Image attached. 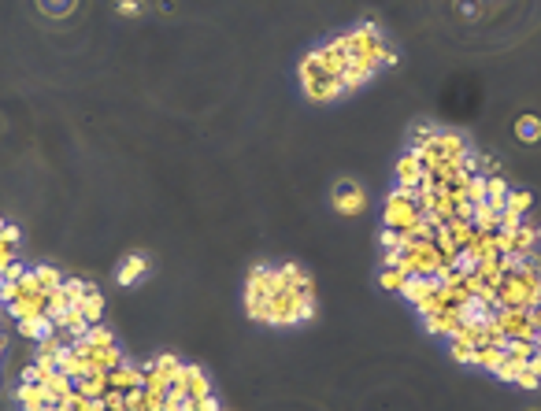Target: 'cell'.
<instances>
[{
  "label": "cell",
  "instance_id": "obj_1",
  "mask_svg": "<svg viewBox=\"0 0 541 411\" xmlns=\"http://www.w3.org/2000/svg\"><path fill=\"white\" fill-rule=\"evenodd\" d=\"M401 267L408 274H437V267H445V259H441L434 241H419V244H404L401 249Z\"/></svg>",
  "mask_w": 541,
  "mask_h": 411
},
{
  "label": "cell",
  "instance_id": "obj_2",
  "mask_svg": "<svg viewBox=\"0 0 541 411\" xmlns=\"http://www.w3.org/2000/svg\"><path fill=\"white\" fill-rule=\"evenodd\" d=\"M8 308V315L15 319V322H23V319H34V315H45V308H48V293L41 289V293H23V297H15L11 304H4Z\"/></svg>",
  "mask_w": 541,
  "mask_h": 411
},
{
  "label": "cell",
  "instance_id": "obj_3",
  "mask_svg": "<svg viewBox=\"0 0 541 411\" xmlns=\"http://www.w3.org/2000/svg\"><path fill=\"white\" fill-rule=\"evenodd\" d=\"M441 282H437V278L434 274H408L404 278V286H401V297L408 300V304H423V300H430L434 297V289H437Z\"/></svg>",
  "mask_w": 541,
  "mask_h": 411
},
{
  "label": "cell",
  "instance_id": "obj_4",
  "mask_svg": "<svg viewBox=\"0 0 541 411\" xmlns=\"http://www.w3.org/2000/svg\"><path fill=\"white\" fill-rule=\"evenodd\" d=\"M364 201H367L364 189L352 186V182H345V186L338 189V196H334V208L341 211V215H356V211H364Z\"/></svg>",
  "mask_w": 541,
  "mask_h": 411
},
{
  "label": "cell",
  "instance_id": "obj_5",
  "mask_svg": "<svg viewBox=\"0 0 541 411\" xmlns=\"http://www.w3.org/2000/svg\"><path fill=\"white\" fill-rule=\"evenodd\" d=\"M15 400H19V407L23 411H45L48 404V393H45V385H30V382H23L19 389H15Z\"/></svg>",
  "mask_w": 541,
  "mask_h": 411
},
{
  "label": "cell",
  "instance_id": "obj_6",
  "mask_svg": "<svg viewBox=\"0 0 541 411\" xmlns=\"http://www.w3.org/2000/svg\"><path fill=\"white\" fill-rule=\"evenodd\" d=\"M301 86L311 101H334V96L345 93L341 89V78H311V81H301Z\"/></svg>",
  "mask_w": 541,
  "mask_h": 411
},
{
  "label": "cell",
  "instance_id": "obj_7",
  "mask_svg": "<svg viewBox=\"0 0 541 411\" xmlns=\"http://www.w3.org/2000/svg\"><path fill=\"white\" fill-rule=\"evenodd\" d=\"M41 385H45V393H48V400L56 404V400H67L71 393H74V378H71V374H63V371L56 367V371L48 374V378H45Z\"/></svg>",
  "mask_w": 541,
  "mask_h": 411
},
{
  "label": "cell",
  "instance_id": "obj_8",
  "mask_svg": "<svg viewBox=\"0 0 541 411\" xmlns=\"http://www.w3.org/2000/svg\"><path fill=\"white\" fill-rule=\"evenodd\" d=\"M423 174H426V167H423V159H419L415 152L401 156V163H397V178H401V186H419V182H423Z\"/></svg>",
  "mask_w": 541,
  "mask_h": 411
},
{
  "label": "cell",
  "instance_id": "obj_9",
  "mask_svg": "<svg viewBox=\"0 0 541 411\" xmlns=\"http://www.w3.org/2000/svg\"><path fill=\"white\" fill-rule=\"evenodd\" d=\"M474 230H482V234H497V223H501V208H493L489 201L474 204V215H471Z\"/></svg>",
  "mask_w": 541,
  "mask_h": 411
},
{
  "label": "cell",
  "instance_id": "obj_10",
  "mask_svg": "<svg viewBox=\"0 0 541 411\" xmlns=\"http://www.w3.org/2000/svg\"><path fill=\"white\" fill-rule=\"evenodd\" d=\"M145 271H149V259H145L141 252H130L123 259V267H119V286H134Z\"/></svg>",
  "mask_w": 541,
  "mask_h": 411
},
{
  "label": "cell",
  "instance_id": "obj_11",
  "mask_svg": "<svg viewBox=\"0 0 541 411\" xmlns=\"http://www.w3.org/2000/svg\"><path fill=\"white\" fill-rule=\"evenodd\" d=\"M74 308L89 319V326H93V322H101V315H104V297H101V289L89 286V289H86V297H82Z\"/></svg>",
  "mask_w": 541,
  "mask_h": 411
},
{
  "label": "cell",
  "instance_id": "obj_12",
  "mask_svg": "<svg viewBox=\"0 0 541 411\" xmlns=\"http://www.w3.org/2000/svg\"><path fill=\"white\" fill-rule=\"evenodd\" d=\"M19 334H23V337H34V341H45L48 334H56V319H48V315L23 319V322H19Z\"/></svg>",
  "mask_w": 541,
  "mask_h": 411
},
{
  "label": "cell",
  "instance_id": "obj_13",
  "mask_svg": "<svg viewBox=\"0 0 541 411\" xmlns=\"http://www.w3.org/2000/svg\"><path fill=\"white\" fill-rule=\"evenodd\" d=\"M186 393L196 400V397H208L211 393V382H208V374L204 367H196V364H186Z\"/></svg>",
  "mask_w": 541,
  "mask_h": 411
},
{
  "label": "cell",
  "instance_id": "obj_14",
  "mask_svg": "<svg viewBox=\"0 0 541 411\" xmlns=\"http://www.w3.org/2000/svg\"><path fill=\"white\" fill-rule=\"evenodd\" d=\"M504 349H497V344H479V349H474V359H471V364H479L482 371H493L497 374V367L504 364Z\"/></svg>",
  "mask_w": 541,
  "mask_h": 411
},
{
  "label": "cell",
  "instance_id": "obj_15",
  "mask_svg": "<svg viewBox=\"0 0 541 411\" xmlns=\"http://www.w3.org/2000/svg\"><path fill=\"white\" fill-rule=\"evenodd\" d=\"M60 371H63V374H71L74 382H78V378H86V359H82V356L71 349V344H67V349L60 352Z\"/></svg>",
  "mask_w": 541,
  "mask_h": 411
},
{
  "label": "cell",
  "instance_id": "obj_16",
  "mask_svg": "<svg viewBox=\"0 0 541 411\" xmlns=\"http://www.w3.org/2000/svg\"><path fill=\"white\" fill-rule=\"evenodd\" d=\"M537 382H541V367L534 364V359H527V364H523V371L515 374L512 385H519V389H537Z\"/></svg>",
  "mask_w": 541,
  "mask_h": 411
},
{
  "label": "cell",
  "instance_id": "obj_17",
  "mask_svg": "<svg viewBox=\"0 0 541 411\" xmlns=\"http://www.w3.org/2000/svg\"><path fill=\"white\" fill-rule=\"evenodd\" d=\"M67 308H71V300H67V293H63V286L60 289H48V308H45L48 319H60Z\"/></svg>",
  "mask_w": 541,
  "mask_h": 411
},
{
  "label": "cell",
  "instance_id": "obj_18",
  "mask_svg": "<svg viewBox=\"0 0 541 411\" xmlns=\"http://www.w3.org/2000/svg\"><path fill=\"white\" fill-rule=\"evenodd\" d=\"M34 274H38V282H41V289H45V293L63 286V274H60L56 267H48V263H38V267H34Z\"/></svg>",
  "mask_w": 541,
  "mask_h": 411
},
{
  "label": "cell",
  "instance_id": "obj_19",
  "mask_svg": "<svg viewBox=\"0 0 541 411\" xmlns=\"http://www.w3.org/2000/svg\"><path fill=\"white\" fill-rule=\"evenodd\" d=\"M404 278H408V271H404V267H386V271L379 274V286H382V289H389V293H401Z\"/></svg>",
  "mask_w": 541,
  "mask_h": 411
},
{
  "label": "cell",
  "instance_id": "obj_20",
  "mask_svg": "<svg viewBox=\"0 0 541 411\" xmlns=\"http://www.w3.org/2000/svg\"><path fill=\"white\" fill-rule=\"evenodd\" d=\"M86 341L93 344V349H108V344H116V334H111L108 326L93 322V326H89V334H86Z\"/></svg>",
  "mask_w": 541,
  "mask_h": 411
},
{
  "label": "cell",
  "instance_id": "obj_21",
  "mask_svg": "<svg viewBox=\"0 0 541 411\" xmlns=\"http://www.w3.org/2000/svg\"><path fill=\"white\" fill-rule=\"evenodd\" d=\"M67 349V344H63V337H60V330L56 334H48L45 341H38V356H52L56 364H60V352Z\"/></svg>",
  "mask_w": 541,
  "mask_h": 411
},
{
  "label": "cell",
  "instance_id": "obj_22",
  "mask_svg": "<svg viewBox=\"0 0 541 411\" xmlns=\"http://www.w3.org/2000/svg\"><path fill=\"white\" fill-rule=\"evenodd\" d=\"M145 371V367H141ZM171 389V382L163 378L160 371H145V393H152V397H163V393Z\"/></svg>",
  "mask_w": 541,
  "mask_h": 411
},
{
  "label": "cell",
  "instance_id": "obj_23",
  "mask_svg": "<svg viewBox=\"0 0 541 411\" xmlns=\"http://www.w3.org/2000/svg\"><path fill=\"white\" fill-rule=\"evenodd\" d=\"M530 201H534V196H530L527 189H515V193H508V201H504V208H508V211H515V215H527V208H530Z\"/></svg>",
  "mask_w": 541,
  "mask_h": 411
},
{
  "label": "cell",
  "instance_id": "obj_24",
  "mask_svg": "<svg viewBox=\"0 0 541 411\" xmlns=\"http://www.w3.org/2000/svg\"><path fill=\"white\" fill-rule=\"evenodd\" d=\"M523 364H527V359H515V356H504V364L497 367V378H501V382H515V374L523 371Z\"/></svg>",
  "mask_w": 541,
  "mask_h": 411
},
{
  "label": "cell",
  "instance_id": "obj_25",
  "mask_svg": "<svg viewBox=\"0 0 541 411\" xmlns=\"http://www.w3.org/2000/svg\"><path fill=\"white\" fill-rule=\"evenodd\" d=\"M86 289H89V282H82V278H63V293H67L71 304H78L86 297Z\"/></svg>",
  "mask_w": 541,
  "mask_h": 411
},
{
  "label": "cell",
  "instance_id": "obj_26",
  "mask_svg": "<svg viewBox=\"0 0 541 411\" xmlns=\"http://www.w3.org/2000/svg\"><path fill=\"white\" fill-rule=\"evenodd\" d=\"M519 137L523 141H537L541 137V123L534 119V115H523V119H519Z\"/></svg>",
  "mask_w": 541,
  "mask_h": 411
},
{
  "label": "cell",
  "instance_id": "obj_27",
  "mask_svg": "<svg viewBox=\"0 0 541 411\" xmlns=\"http://www.w3.org/2000/svg\"><path fill=\"white\" fill-rule=\"evenodd\" d=\"M523 226V215H515V211H501V223H497V234H515V230Z\"/></svg>",
  "mask_w": 541,
  "mask_h": 411
},
{
  "label": "cell",
  "instance_id": "obj_28",
  "mask_svg": "<svg viewBox=\"0 0 541 411\" xmlns=\"http://www.w3.org/2000/svg\"><path fill=\"white\" fill-rule=\"evenodd\" d=\"M104 407L108 411H126V393L123 389H108L104 393Z\"/></svg>",
  "mask_w": 541,
  "mask_h": 411
},
{
  "label": "cell",
  "instance_id": "obj_29",
  "mask_svg": "<svg viewBox=\"0 0 541 411\" xmlns=\"http://www.w3.org/2000/svg\"><path fill=\"white\" fill-rule=\"evenodd\" d=\"M449 352H452V359H460V364H471L474 359V349L471 344H460V341H449Z\"/></svg>",
  "mask_w": 541,
  "mask_h": 411
},
{
  "label": "cell",
  "instance_id": "obj_30",
  "mask_svg": "<svg viewBox=\"0 0 541 411\" xmlns=\"http://www.w3.org/2000/svg\"><path fill=\"white\" fill-rule=\"evenodd\" d=\"M45 378H48V371H45V367H38V364L23 367V382H30V385H41Z\"/></svg>",
  "mask_w": 541,
  "mask_h": 411
},
{
  "label": "cell",
  "instance_id": "obj_31",
  "mask_svg": "<svg viewBox=\"0 0 541 411\" xmlns=\"http://www.w3.org/2000/svg\"><path fill=\"white\" fill-rule=\"evenodd\" d=\"M193 411H223V407L216 400V393H208V397H196L193 400Z\"/></svg>",
  "mask_w": 541,
  "mask_h": 411
},
{
  "label": "cell",
  "instance_id": "obj_32",
  "mask_svg": "<svg viewBox=\"0 0 541 411\" xmlns=\"http://www.w3.org/2000/svg\"><path fill=\"white\" fill-rule=\"evenodd\" d=\"M8 263H15V244H8L4 237H0V274H4Z\"/></svg>",
  "mask_w": 541,
  "mask_h": 411
},
{
  "label": "cell",
  "instance_id": "obj_33",
  "mask_svg": "<svg viewBox=\"0 0 541 411\" xmlns=\"http://www.w3.org/2000/svg\"><path fill=\"white\" fill-rule=\"evenodd\" d=\"M15 297H19V282H8L4 278V286H0V304H11Z\"/></svg>",
  "mask_w": 541,
  "mask_h": 411
},
{
  "label": "cell",
  "instance_id": "obj_34",
  "mask_svg": "<svg viewBox=\"0 0 541 411\" xmlns=\"http://www.w3.org/2000/svg\"><path fill=\"white\" fill-rule=\"evenodd\" d=\"M26 271H30L26 263H19V259H15V263H8V267H4V278H8V282H19V278H23Z\"/></svg>",
  "mask_w": 541,
  "mask_h": 411
},
{
  "label": "cell",
  "instance_id": "obj_35",
  "mask_svg": "<svg viewBox=\"0 0 541 411\" xmlns=\"http://www.w3.org/2000/svg\"><path fill=\"white\" fill-rule=\"evenodd\" d=\"M0 237H4L8 244H19V226H11V223H8V226H4V234H0Z\"/></svg>",
  "mask_w": 541,
  "mask_h": 411
},
{
  "label": "cell",
  "instance_id": "obj_36",
  "mask_svg": "<svg viewBox=\"0 0 541 411\" xmlns=\"http://www.w3.org/2000/svg\"><path fill=\"white\" fill-rule=\"evenodd\" d=\"M119 8H123V11H130V15H134V11H138L141 4H138V0H119Z\"/></svg>",
  "mask_w": 541,
  "mask_h": 411
},
{
  "label": "cell",
  "instance_id": "obj_37",
  "mask_svg": "<svg viewBox=\"0 0 541 411\" xmlns=\"http://www.w3.org/2000/svg\"><path fill=\"white\" fill-rule=\"evenodd\" d=\"M45 411H71V407H67V404H63V400H56V404H48Z\"/></svg>",
  "mask_w": 541,
  "mask_h": 411
},
{
  "label": "cell",
  "instance_id": "obj_38",
  "mask_svg": "<svg viewBox=\"0 0 541 411\" xmlns=\"http://www.w3.org/2000/svg\"><path fill=\"white\" fill-rule=\"evenodd\" d=\"M530 359H534V364H537V367H541V349H537V352H534V356H530Z\"/></svg>",
  "mask_w": 541,
  "mask_h": 411
},
{
  "label": "cell",
  "instance_id": "obj_39",
  "mask_svg": "<svg viewBox=\"0 0 541 411\" xmlns=\"http://www.w3.org/2000/svg\"><path fill=\"white\" fill-rule=\"evenodd\" d=\"M4 226H8V223H4V219H0V234H4Z\"/></svg>",
  "mask_w": 541,
  "mask_h": 411
},
{
  "label": "cell",
  "instance_id": "obj_40",
  "mask_svg": "<svg viewBox=\"0 0 541 411\" xmlns=\"http://www.w3.org/2000/svg\"><path fill=\"white\" fill-rule=\"evenodd\" d=\"M537 241H541V230H537Z\"/></svg>",
  "mask_w": 541,
  "mask_h": 411
}]
</instances>
